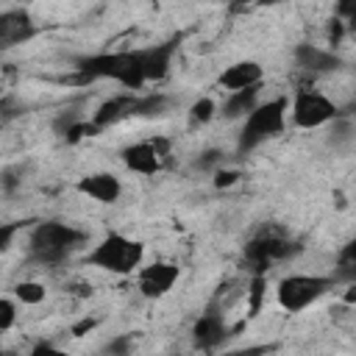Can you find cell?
<instances>
[{"label":"cell","instance_id":"24","mask_svg":"<svg viewBox=\"0 0 356 356\" xmlns=\"http://www.w3.org/2000/svg\"><path fill=\"white\" fill-rule=\"evenodd\" d=\"M353 8H356V0H339V6H337L339 17H345V19H353Z\"/></svg>","mask_w":356,"mask_h":356},{"label":"cell","instance_id":"18","mask_svg":"<svg viewBox=\"0 0 356 356\" xmlns=\"http://www.w3.org/2000/svg\"><path fill=\"white\" fill-rule=\"evenodd\" d=\"M331 145H334L337 150H350V147H353V125H350V120H337V117H334Z\"/></svg>","mask_w":356,"mask_h":356},{"label":"cell","instance_id":"23","mask_svg":"<svg viewBox=\"0 0 356 356\" xmlns=\"http://www.w3.org/2000/svg\"><path fill=\"white\" fill-rule=\"evenodd\" d=\"M239 181V172L236 170H217L214 172V186H231V184H236Z\"/></svg>","mask_w":356,"mask_h":356},{"label":"cell","instance_id":"9","mask_svg":"<svg viewBox=\"0 0 356 356\" xmlns=\"http://www.w3.org/2000/svg\"><path fill=\"white\" fill-rule=\"evenodd\" d=\"M178 281V267L170 264V261H153L147 267L139 270V292L147 298V300H156V298H164Z\"/></svg>","mask_w":356,"mask_h":356},{"label":"cell","instance_id":"12","mask_svg":"<svg viewBox=\"0 0 356 356\" xmlns=\"http://www.w3.org/2000/svg\"><path fill=\"white\" fill-rule=\"evenodd\" d=\"M75 189L81 195H89L97 203H117L120 195H122V184H120V178L114 172H92V175H83V178H78Z\"/></svg>","mask_w":356,"mask_h":356},{"label":"cell","instance_id":"15","mask_svg":"<svg viewBox=\"0 0 356 356\" xmlns=\"http://www.w3.org/2000/svg\"><path fill=\"white\" fill-rule=\"evenodd\" d=\"M295 61H298V67H303L309 72H331L339 67V58L331 50H323L317 44H306V42L295 47Z\"/></svg>","mask_w":356,"mask_h":356},{"label":"cell","instance_id":"1","mask_svg":"<svg viewBox=\"0 0 356 356\" xmlns=\"http://www.w3.org/2000/svg\"><path fill=\"white\" fill-rule=\"evenodd\" d=\"M78 70V81H100V78H111L125 89H139L145 86V75H142V61L136 50H122V53H95V56H83L75 61Z\"/></svg>","mask_w":356,"mask_h":356},{"label":"cell","instance_id":"10","mask_svg":"<svg viewBox=\"0 0 356 356\" xmlns=\"http://www.w3.org/2000/svg\"><path fill=\"white\" fill-rule=\"evenodd\" d=\"M33 36H36V22L31 19L28 11L11 8V11L0 14V50L17 47V44H22Z\"/></svg>","mask_w":356,"mask_h":356},{"label":"cell","instance_id":"4","mask_svg":"<svg viewBox=\"0 0 356 356\" xmlns=\"http://www.w3.org/2000/svg\"><path fill=\"white\" fill-rule=\"evenodd\" d=\"M145 259V245L139 239H131L125 234H106L89 253V264L114 275L134 273Z\"/></svg>","mask_w":356,"mask_h":356},{"label":"cell","instance_id":"20","mask_svg":"<svg viewBox=\"0 0 356 356\" xmlns=\"http://www.w3.org/2000/svg\"><path fill=\"white\" fill-rule=\"evenodd\" d=\"M353 275H356V245H348L345 253L339 256V275L337 278L353 281Z\"/></svg>","mask_w":356,"mask_h":356},{"label":"cell","instance_id":"8","mask_svg":"<svg viewBox=\"0 0 356 356\" xmlns=\"http://www.w3.org/2000/svg\"><path fill=\"white\" fill-rule=\"evenodd\" d=\"M164 142H136V145H128L122 150V161L131 172H139V175H156L161 167H164Z\"/></svg>","mask_w":356,"mask_h":356},{"label":"cell","instance_id":"6","mask_svg":"<svg viewBox=\"0 0 356 356\" xmlns=\"http://www.w3.org/2000/svg\"><path fill=\"white\" fill-rule=\"evenodd\" d=\"M337 278L331 275H303V273H295V275H286L278 281V289H275V298H278V306L284 312H303L306 306L317 303L328 289H334Z\"/></svg>","mask_w":356,"mask_h":356},{"label":"cell","instance_id":"3","mask_svg":"<svg viewBox=\"0 0 356 356\" xmlns=\"http://www.w3.org/2000/svg\"><path fill=\"white\" fill-rule=\"evenodd\" d=\"M286 108H289L286 97H275V100H267V103H261V106L256 103V106L245 114V125H242L239 142H236L239 153H250V150H256L261 142L278 136V134L284 131V125H286Z\"/></svg>","mask_w":356,"mask_h":356},{"label":"cell","instance_id":"2","mask_svg":"<svg viewBox=\"0 0 356 356\" xmlns=\"http://www.w3.org/2000/svg\"><path fill=\"white\" fill-rule=\"evenodd\" d=\"M86 236L67 225V222H58V220H47V222H39L31 236H28V250L36 261L42 264H58L64 261Z\"/></svg>","mask_w":356,"mask_h":356},{"label":"cell","instance_id":"22","mask_svg":"<svg viewBox=\"0 0 356 356\" xmlns=\"http://www.w3.org/2000/svg\"><path fill=\"white\" fill-rule=\"evenodd\" d=\"M17 323V306L6 298H0V331H8Z\"/></svg>","mask_w":356,"mask_h":356},{"label":"cell","instance_id":"5","mask_svg":"<svg viewBox=\"0 0 356 356\" xmlns=\"http://www.w3.org/2000/svg\"><path fill=\"white\" fill-rule=\"evenodd\" d=\"M167 106V97L164 95H114L111 100L100 103V108L95 111L92 117V125L97 131L103 128H111L122 120H131V117H156L161 114Z\"/></svg>","mask_w":356,"mask_h":356},{"label":"cell","instance_id":"25","mask_svg":"<svg viewBox=\"0 0 356 356\" xmlns=\"http://www.w3.org/2000/svg\"><path fill=\"white\" fill-rule=\"evenodd\" d=\"M106 350H108V353H128V339L122 337V339H117V342L106 345Z\"/></svg>","mask_w":356,"mask_h":356},{"label":"cell","instance_id":"7","mask_svg":"<svg viewBox=\"0 0 356 356\" xmlns=\"http://www.w3.org/2000/svg\"><path fill=\"white\" fill-rule=\"evenodd\" d=\"M339 117V108L331 97L314 89H298L292 97V122L298 128H320Z\"/></svg>","mask_w":356,"mask_h":356},{"label":"cell","instance_id":"21","mask_svg":"<svg viewBox=\"0 0 356 356\" xmlns=\"http://www.w3.org/2000/svg\"><path fill=\"white\" fill-rule=\"evenodd\" d=\"M189 114H192L195 122H209V120L214 117V100H211V97H200V100H195L192 108H189Z\"/></svg>","mask_w":356,"mask_h":356},{"label":"cell","instance_id":"19","mask_svg":"<svg viewBox=\"0 0 356 356\" xmlns=\"http://www.w3.org/2000/svg\"><path fill=\"white\" fill-rule=\"evenodd\" d=\"M14 295H17V300L36 306V303L44 300V286H42L39 281H19V284L14 286Z\"/></svg>","mask_w":356,"mask_h":356},{"label":"cell","instance_id":"26","mask_svg":"<svg viewBox=\"0 0 356 356\" xmlns=\"http://www.w3.org/2000/svg\"><path fill=\"white\" fill-rule=\"evenodd\" d=\"M89 328H95V320L86 317V320H81V323L72 328V334H75V337H83V331H89Z\"/></svg>","mask_w":356,"mask_h":356},{"label":"cell","instance_id":"14","mask_svg":"<svg viewBox=\"0 0 356 356\" xmlns=\"http://www.w3.org/2000/svg\"><path fill=\"white\" fill-rule=\"evenodd\" d=\"M261 78H264L261 64H256V61H236V64H231V67H225L220 72L217 83L222 89H228V92H236V89H248V86H259Z\"/></svg>","mask_w":356,"mask_h":356},{"label":"cell","instance_id":"13","mask_svg":"<svg viewBox=\"0 0 356 356\" xmlns=\"http://www.w3.org/2000/svg\"><path fill=\"white\" fill-rule=\"evenodd\" d=\"M289 253H292L289 242H286V239H278V236H270V234L256 236V239L245 248V259H248L250 264H256V270H264L267 264H273V261H278V259H284V256H289Z\"/></svg>","mask_w":356,"mask_h":356},{"label":"cell","instance_id":"11","mask_svg":"<svg viewBox=\"0 0 356 356\" xmlns=\"http://www.w3.org/2000/svg\"><path fill=\"white\" fill-rule=\"evenodd\" d=\"M178 50V39H167L161 44H150V47H139V61H142V75H145V83L147 81H161L167 72H170V64H172V56Z\"/></svg>","mask_w":356,"mask_h":356},{"label":"cell","instance_id":"17","mask_svg":"<svg viewBox=\"0 0 356 356\" xmlns=\"http://www.w3.org/2000/svg\"><path fill=\"white\" fill-rule=\"evenodd\" d=\"M259 100V86H248V89H236L228 95L225 106H222V117L225 120H236V117H245Z\"/></svg>","mask_w":356,"mask_h":356},{"label":"cell","instance_id":"16","mask_svg":"<svg viewBox=\"0 0 356 356\" xmlns=\"http://www.w3.org/2000/svg\"><path fill=\"white\" fill-rule=\"evenodd\" d=\"M225 334H228V328H225V320H222L220 314H203V317L195 323V328H192L195 345L203 348V350L217 348V345L225 339Z\"/></svg>","mask_w":356,"mask_h":356}]
</instances>
